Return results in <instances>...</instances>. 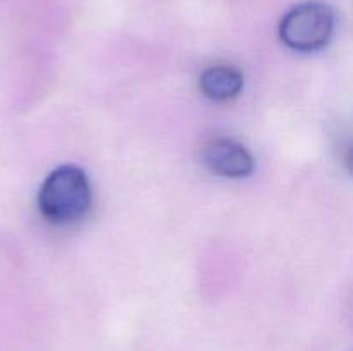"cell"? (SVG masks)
<instances>
[{
  "label": "cell",
  "instance_id": "1",
  "mask_svg": "<svg viewBox=\"0 0 353 351\" xmlns=\"http://www.w3.org/2000/svg\"><path fill=\"white\" fill-rule=\"evenodd\" d=\"M92 206V186L76 165H61L47 176L38 193L40 213L52 224H72Z\"/></svg>",
  "mask_w": 353,
  "mask_h": 351
},
{
  "label": "cell",
  "instance_id": "2",
  "mask_svg": "<svg viewBox=\"0 0 353 351\" xmlns=\"http://www.w3.org/2000/svg\"><path fill=\"white\" fill-rule=\"evenodd\" d=\"M334 12L323 2H303L290 9L279 24V38L296 52H316L330 41Z\"/></svg>",
  "mask_w": 353,
  "mask_h": 351
},
{
  "label": "cell",
  "instance_id": "3",
  "mask_svg": "<svg viewBox=\"0 0 353 351\" xmlns=\"http://www.w3.org/2000/svg\"><path fill=\"white\" fill-rule=\"evenodd\" d=\"M202 162L221 178H247L254 171V158L247 148L230 138H216L203 145Z\"/></svg>",
  "mask_w": 353,
  "mask_h": 351
},
{
  "label": "cell",
  "instance_id": "4",
  "mask_svg": "<svg viewBox=\"0 0 353 351\" xmlns=\"http://www.w3.org/2000/svg\"><path fill=\"white\" fill-rule=\"evenodd\" d=\"M200 92L210 100L226 102L240 95L243 88V74L228 64L210 65L200 76Z\"/></svg>",
  "mask_w": 353,
  "mask_h": 351
}]
</instances>
